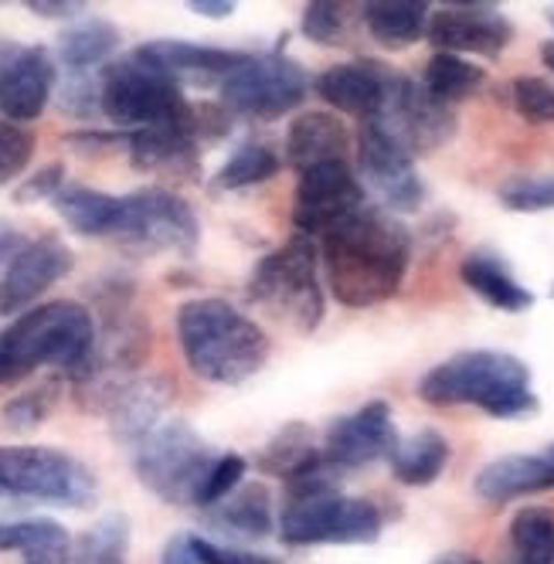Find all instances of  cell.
Listing matches in <instances>:
<instances>
[{"label": "cell", "instance_id": "3", "mask_svg": "<svg viewBox=\"0 0 554 564\" xmlns=\"http://www.w3.org/2000/svg\"><path fill=\"white\" fill-rule=\"evenodd\" d=\"M96 337L93 313L86 306L68 300L31 306L0 334V388L24 381L37 368H62L72 378H83Z\"/></svg>", "mask_w": 554, "mask_h": 564}, {"label": "cell", "instance_id": "38", "mask_svg": "<svg viewBox=\"0 0 554 564\" xmlns=\"http://www.w3.org/2000/svg\"><path fill=\"white\" fill-rule=\"evenodd\" d=\"M58 394H62V381L58 378L37 384V388L21 391L18 398H11L8 405H4V425L11 432H31V429H37L42 422H48V415L55 412Z\"/></svg>", "mask_w": 554, "mask_h": 564}, {"label": "cell", "instance_id": "31", "mask_svg": "<svg viewBox=\"0 0 554 564\" xmlns=\"http://www.w3.org/2000/svg\"><path fill=\"white\" fill-rule=\"evenodd\" d=\"M503 564H554V510L524 507L510 520Z\"/></svg>", "mask_w": 554, "mask_h": 564}, {"label": "cell", "instance_id": "19", "mask_svg": "<svg viewBox=\"0 0 554 564\" xmlns=\"http://www.w3.org/2000/svg\"><path fill=\"white\" fill-rule=\"evenodd\" d=\"M72 265V249L58 235L24 241V249L8 262V272L0 279V313H28V306L42 300L58 279H65Z\"/></svg>", "mask_w": 554, "mask_h": 564}, {"label": "cell", "instance_id": "28", "mask_svg": "<svg viewBox=\"0 0 554 564\" xmlns=\"http://www.w3.org/2000/svg\"><path fill=\"white\" fill-rule=\"evenodd\" d=\"M120 48V28L106 18H83L58 34V62L68 75H89Z\"/></svg>", "mask_w": 554, "mask_h": 564}, {"label": "cell", "instance_id": "47", "mask_svg": "<svg viewBox=\"0 0 554 564\" xmlns=\"http://www.w3.org/2000/svg\"><path fill=\"white\" fill-rule=\"evenodd\" d=\"M68 147L78 153H106L116 147L130 150V133H75V137H68Z\"/></svg>", "mask_w": 554, "mask_h": 564}, {"label": "cell", "instance_id": "18", "mask_svg": "<svg viewBox=\"0 0 554 564\" xmlns=\"http://www.w3.org/2000/svg\"><path fill=\"white\" fill-rule=\"evenodd\" d=\"M399 429L391 422V409L384 401H368L365 409L340 415L327 429L324 442V459L340 473V469H358L374 459H391V453L399 449Z\"/></svg>", "mask_w": 554, "mask_h": 564}, {"label": "cell", "instance_id": "21", "mask_svg": "<svg viewBox=\"0 0 554 564\" xmlns=\"http://www.w3.org/2000/svg\"><path fill=\"white\" fill-rule=\"evenodd\" d=\"M202 140H197V116L191 123L174 127H150L130 133V160L137 171L171 174L194 181L202 171Z\"/></svg>", "mask_w": 554, "mask_h": 564}, {"label": "cell", "instance_id": "13", "mask_svg": "<svg viewBox=\"0 0 554 564\" xmlns=\"http://www.w3.org/2000/svg\"><path fill=\"white\" fill-rule=\"evenodd\" d=\"M374 123L399 140L412 156L439 150L456 133L453 109L435 102L422 89V83H412V78H405V75L391 78V89L384 96L381 112L374 116Z\"/></svg>", "mask_w": 554, "mask_h": 564}, {"label": "cell", "instance_id": "48", "mask_svg": "<svg viewBox=\"0 0 554 564\" xmlns=\"http://www.w3.org/2000/svg\"><path fill=\"white\" fill-rule=\"evenodd\" d=\"M161 564H202V557H197V551H194L191 534L171 538L167 547H164V561H161Z\"/></svg>", "mask_w": 554, "mask_h": 564}, {"label": "cell", "instance_id": "35", "mask_svg": "<svg viewBox=\"0 0 554 564\" xmlns=\"http://www.w3.org/2000/svg\"><path fill=\"white\" fill-rule=\"evenodd\" d=\"M275 174H280V156H275L265 143L249 140L225 160V167L215 174V187L218 191H242V187L272 181Z\"/></svg>", "mask_w": 554, "mask_h": 564}, {"label": "cell", "instance_id": "15", "mask_svg": "<svg viewBox=\"0 0 554 564\" xmlns=\"http://www.w3.org/2000/svg\"><path fill=\"white\" fill-rule=\"evenodd\" d=\"M55 58L42 45H0V112L8 123H31L55 93Z\"/></svg>", "mask_w": 554, "mask_h": 564}, {"label": "cell", "instance_id": "26", "mask_svg": "<svg viewBox=\"0 0 554 564\" xmlns=\"http://www.w3.org/2000/svg\"><path fill=\"white\" fill-rule=\"evenodd\" d=\"M361 21L371 42L388 52H402L425 37L428 4L422 0H371V4H361Z\"/></svg>", "mask_w": 554, "mask_h": 564}, {"label": "cell", "instance_id": "23", "mask_svg": "<svg viewBox=\"0 0 554 564\" xmlns=\"http://www.w3.org/2000/svg\"><path fill=\"white\" fill-rule=\"evenodd\" d=\"M350 133L334 112H303L286 133V160L296 174L347 160Z\"/></svg>", "mask_w": 554, "mask_h": 564}, {"label": "cell", "instance_id": "44", "mask_svg": "<svg viewBox=\"0 0 554 564\" xmlns=\"http://www.w3.org/2000/svg\"><path fill=\"white\" fill-rule=\"evenodd\" d=\"M62 187H65V167L62 164H48L37 174H31L14 191V200H18V205H31V200H52Z\"/></svg>", "mask_w": 554, "mask_h": 564}, {"label": "cell", "instance_id": "50", "mask_svg": "<svg viewBox=\"0 0 554 564\" xmlns=\"http://www.w3.org/2000/svg\"><path fill=\"white\" fill-rule=\"evenodd\" d=\"M187 8L194 14H202V18L221 21V18H231L235 14V0H187Z\"/></svg>", "mask_w": 554, "mask_h": 564}, {"label": "cell", "instance_id": "52", "mask_svg": "<svg viewBox=\"0 0 554 564\" xmlns=\"http://www.w3.org/2000/svg\"><path fill=\"white\" fill-rule=\"evenodd\" d=\"M541 58H544V65L554 72V42H544V45H541Z\"/></svg>", "mask_w": 554, "mask_h": 564}, {"label": "cell", "instance_id": "37", "mask_svg": "<svg viewBox=\"0 0 554 564\" xmlns=\"http://www.w3.org/2000/svg\"><path fill=\"white\" fill-rule=\"evenodd\" d=\"M354 18H361V8L354 11V4H334V0H316L306 4L303 11V34L316 45L340 48L350 42Z\"/></svg>", "mask_w": 554, "mask_h": 564}, {"label": "cell", "instance_id": "5", "mask_svg": "<svg viewBox=\"0 0 554 564\" xmlns=\"http://www.w3.org/2000/svg\"><path fill=\"white\" fill-rule=\"evenodd\" d=\"M419 398L439 409L472 405L490 419H531L537 412L528 365L500 350H466L443 360L422 378Z\"/></svg>", "mask_w": 554, "mask_h": 564}, {"label": "cell", "instance_id": "20", "mask_svg": "<svg viewBox=\"0 0 554 564\" xmlns=\"http://www.w3.org/2000/svg\"><path fill=\"white\" fill-rule=\"evenodd\" d=\"M394 72H388L378 62L358 58V62H344L327 68L321 78L313 83L316 96H321L327 106H334L337 112L347 116H361V119H374L384 106V96L391 89Z\"/></svg>", "mask_w": 554, "mask_h": 564}, {"label": "cell", "instance_id": "10", "mask_svg": "<svg viewBox=\"0 0 554 564\" xmlns=\"http://www.w3.org/2000/svg\"><path fill=\"white\" fill-rule=\"evenodd\" d=\"M221 89V106L231 116H252V119H280L296 109L309 93V75L300 62L283 52L272 55H246Z\"/></svg>", "mask_w": 554, "mask_h": 564}, {"label": "cell", "instance_id": "32", "mask_svg": "<svg viewBox=\"0 0 554 564\" xmlns=\"http://www.w3.org/2000/svg\"><path fill=\"white\" fill-rule=\"evenodd\" d=\"M211 520L228 534H242V538H269L272 534V500L265 487L249 482V487L235 490L228 500H221L211 510Z\"/></svg>", "mask_w": 554, "mask_h": 564}, {"label": "cell", "instance_id": "43", "mask_svg": "<svg viewBox=\"0 0 554 564\" xmlns=\"http://www.w3.org/2000/svg\"><path fill=\"white\" fill-rule=\"evenodd\" d=\"M58 106L62 112H72V116H89L102 109V83H96L93 75H68Z\"/></svg>", "mask_w": 554, "mask_h": 564}, {"label": "cell", "instance_id": "22", "mask_svg": "<svg viewBox=\"0 0 554 564\" xmlns=\"http://www.w3.org/2000/svg\"><path fill=\"white\" fill-rule=\"evenodd\" d=\"M472 490L487 503H510L518 497L554 490V442L537 456H503L487 463L477 473Z\"/></svg>", "mask_w": 554, "mask_h": 564}, {"label": "cell", "instance_id": "2", "mask_svg": "<svg viewBox=\"0 0 554 564\" xmlns=\"http://www.w3.org/2000/svg\"><path fill=\"white\" fill-rule=\"evenodd\" d=\"M280 538L290 547L371 544L381 538V510L371 500L344 497L337 490V469L321 453L286 479Z\"/></svg>", "mask_w": 554, "mask_h": 564}, {"label": "cell", "instance_id": "54", "mask_svg": "<svg viewBox=\"0 0 554 564\" xmlns=\"http://www.w3.org/2000/svg\"><path fill=\"white\" fill-rule=\"evenodd\" d=\"M0 531H4V523H0Z\"/></svg>", "mask_w": 554, "mask_h": 564}, {"label": "cell", "instance_id": "51", "mask_svg": "<svg viewBox=\"0 0 554 564\" xmlns=\"http://www.w3.org/2000/svg\"><path fill=\"white\" fill-rule=\"evenodd\" d=\"M435 564H480V561L469 557V554H446V557H439Z\"/></svg>", "mask_w": 554, "mask_h": 564}, {"label": "cell", "instance_id": "8", "mask_svg": "<svg viewBox=\"0 0 554 564\" xmlns=\"http://www.w3.org/2000/svg\"><path fill=\"white\" fill-rule=\"evenodd\" d=\"M249 300L265 306L300 334H313L324 319V290L316 279V246L306 235H293L286 246L259 259L249 279Z\"/></svg>", "mask_w": 554, "mask_h": 564}, {"label": "cell", "instance_id": "46", "mask_svg": "<svg viewBox=\"0 0 554 564\" xmlns=\"http://www.w3.org/2000/svg\"><path fill=\"white\" fill-rule=\"evenodd\" d=\"M24 8L45 21H75L86 14L89 4H83V0H28Z\"/></svg>", "mask_w": 554, "mask_h": 564}, {"label": "cell", "instance_id": "30", "mask_svg": "<svg viewBox=\"0 0 554 564\" xmlns=\"http://www.w3.org/2000/svg\"><path fill=\"white\" fill-rule=\"evenodd\" d=\"M449 463V442L443 432L422 429L399 442V449L391 453V473L405 487H428L439 479V473Z\"/></svg>", "mask_w": 554, "mask_h": 564}, {"label": "cell", "instance_id": "1", "mask_svg": "<svg viewBox=\"0 0 554 564\" xmlns=\"http://www.w3.org/2000/svg\"><path fill=\"white\" fill-rule=\"evenodd\" d=\"M321 256L337 303L368 310L399 293L412 259V238L394 218L361 208L321 235Z\"/></svg>", "mask_w": 554, "mask_h": 564}, {"label": "cell", "instance_id": "34", "mask_svg": "<svg viewBox=\"0 0 554 564\" xmlns=\"http://www.w3.org/2000/svg\"><path fill=\"white\" fill-rule=\"evenodd\" d=\"M130 523L120 513H109L72 544L68 564H127Z\"/></svg>", "mask_w": 554, "mask_h": 564}, {"label": "cell", "instance_id": "40", "mask_svg": "<svg viewBox=\"0 0 554 564\" xmlns=\"http://www.w3.org/2000/svg\"><path fill=\"white\" fill-rule=\"evenodd\" d=\"M510 96L528 123H537V127L554 123V86H547L544 78H534V75L513 78Z\"/></svg>", "mask_w": 554, "mask_h": 564}, {"label": "cell", "instance_id": "39", "mask_svg": "<svg viewBox=\"0 0 554 564\" xmlns=\"http://www.w3.org/2000/svg\"><path fill=\"white\" fill-rule=\"evenodd\" d=\"M500 205L507 212L537 215L554 208V174L547 177H518L500 187Z\"/></svg>", "mask_w": 554, "mask_h": 564}, {"label": "cell", "instance_id": "33", "mask_svg": "<svg viewBox=\"0 0 554 564\" xmlns=\"http://www.w3.org/2000/svg\"><path fill=\"white\" fill-rule=\"evenodd\" d=\"M484 83H487V72L480 65L463 62L459 55H446V52H435L422 75V89L443 106L469 99Z\"/></svg>", "mask_w": 554, "mask_h": 564}, {"label": "cell", "instance_id": "4", "mask_svg": "<svg viewBox=\"0 0 554 564\" xmlns=\"http://www.w3.org/2000/svg\"><path fill=\"white\" fill-rule=\"evenodd\" d=\"M177 340L187 368L211 384H242L262 371L269 337L256 319L225 300H191L177 313Z\"/></svg>", "mask_w": 554, "mask_h": 564}, {"label": "cell", "instance_id": "9", "mask_svg": "<svg viewBox=\"0 0 554 564\" xmlns=\"http://www.w3.org/2000/svg\"><path fill=\"white\" fill-rule=\"evenodd\" d=\"M0 490L65 510H89L99 497V482L86 463L62 449L4 446L0 449Z\"/></svg>", "mask_w": 554, "mask_h": 564}, {"label": "cell", "instance_id": "55", "mask_svg": "<svg viewBox=\"0 0 554 564\" xmlns=\"http://www.w3.org/2000/svg\"><path fill=\"white\" fill-rule=\"evenodd\" d=\"M551 296H554V286H551Z\"/></svg>", "mask_w": 554, "mask_h": 564}, {"label": "cell", "instance_id": "17", "mask_svg": "<svg viewBox=\"0 0 554 564\" xmlns=\"http://www.w3.org/2000/svg\"><path fill=\"white\" fill-rule=\"evenodd\" d=\"M428 42L446 55H487L497 58L513 37L510 21L497 4H449L428 14Z\"/></svg>", "mask_w": 554, "mask_h": 564}, {"label": "cell", "instance_id": "45", "mask_svg": "<svg viewBox=\"0 0 554 564\" xmlns=\"http://www.w3.org/2000/svg\"><path fill=\"white\" fill-rule=\"evenodd\" d=\"M194 551L202 557V564H283L280 557H269V554H252V551H239V547H225L205 538H194Z\"/></svg>", "mask_w": 554, "mask_h": 564}, {"label": "cell", "instance_id": "41", "mask_svg": "<svg viewBox=\"0 0 554 564\" xmlns=\"http://www.w3.org/2000/svg\"><path fill=\"white\" fill-rule=\"evenodd\" d=\"M34 153V137L18 123H0V187L11 184Z\"/></svg>", "mask_w": 554, "mask_h": 564}, {"label": "cell", "instance_id": "56", "mask_svg": "<svg viewBox=\"0 0 554 564\" xmlns=\"http://www.w3.org/2000/svg\"><path fill=\"white\" fill-rule=\"evenodd\" d=\"M0 494H4V490H0Z\"/></svg>", "mask_w": 554, "mask_h": 564}, {"label": "cell", "instance_id": "29", "mask_svg": "<svg viewBox=\"0 0 554 564\" xmlns=\"http://www.w3.org/2000/svg\"><path fill=\"white\" fill-rule=\"evenodd\" d=\"M0 551H18L24 564H68L72 541L62 523L48 517H31V520L4 523Z\"/></svg>", "mask_w": 554, "mask_h": 564}, {"label": "cell", "instance_id": "12", "mask_svg": "<svg viewBox=\"0 0 554 564\" xmlns=\"http://www.w3.org/2000/svg\"><path fill=\"white\" fill-rule=\"evenodd\" d=\"M358 167L371 194L394 215H412L425 205V184L415 174V156L384 133L374 119H365L358 133Z\"/></svg>", "mask_w": 554, "mask_h": 564}, {"label": "cell", "instance_id": "49", "mask_svg": "<svg viewBox=\"0 0 554 564\" xmlns=\"http://www.w3.org/2000/svg\"><path fill=\"white\" fill-rule=\"evenodd\" d=\"M24 249V235L11 225V221H4L0 218V262H8V259H14L18 252Z\"/></svg>", "mask_w": 554, "mask_h": 564}, {"label": "cell", "instance_id": "42", "mask_svg": "<svg viewBox=\"0 0 554 564\" xmlns=\"http://www.w3.org/2000/svg\"><path fill=\"white\" fill-rule=\"evenodd\" d=\"M242 476H246V459L242 456H235V453L218 456V463H215V469H211V476L205 482L202 503H197V507H218L221 500H228L235 490H239Z\"/></svg>", "mask_w": 554, "mask_h": 564}, {"label": "cell", "instance_id": "53", "mask_svg": "<svg viewBox=\"0 0 554 564\" xmlns=\"http://www.w3.org/2000/svg\"><path fill=\"white\" fill-rule=\"evenodd\" d=\"M551 24H554V11H551Z\"/></svg>", "mask_w": 554, "mask_h": 564}, {"label": "cell", "instance_id": "6", "mask_svg": "<svg viewBox=\"0 0 554 564\" xmlns=\"http://www.w3.org/2000/svg\"><path fill=\"white\" fill-rule=\"evenodd\" d=\"M102 112L116 127L150 130L191 123L194 106L184 99L177 78L146 55V48H133L127 58L109 62L102 68Z\"/></svg>", "mask_w": 554, "mask_h": 564}, {"label": "cell", "instance_id": "11", "mask_svg": "<svg viewBox=\"0 0 554 564\" xmlns=\"http://www.w3.org/2000/svg\"><path fill=\"white\" fill-rule=\"evenodd\" d=\"M130 249L140 252H181L191 256L197 249V218L184 197L164 187H146L123 197V225L116 235Z\"/></svg>", "mask_w": 554, "mask_h": 564}, {"label": "cell", "instance_id": "27", "mask_svg": "<svg viewBox=\"0 0 554 564\" xmlns=\"http://www.w3.org/2000/svg\"><path fill=\"white\" fill-rule=\"evenodd\" d=\"M459 275L466 286L477 293L480 300H487L493 310H503V313H524L534 306V293L524 290L513 272L493 256V252H472L463 265H459Z\"/></svg>", "mask_w": 554, "mask_h": 564}, {"label": "cell", "instance_id": "14", "mask_svg": "<svg viewBox=\"0 0 554 564\" xmlns=\"http://www.w3.org/2000/svg\"><path fill=\"white\" fill-rule=\"evenodd\" d=\"M361 208H365V187L347 167V160L300 174L296 208H293V225L300 228V235L321 238L327 228L358 215Z\"/></svg>", "mask_w": 554, "mask_h": 564}, {"label": "cell", "instance_id": "36", "mask_svg": "<svg viewBox=\"0 0 554 564\" xmlns=\"http://www.w3.org/2000/svg\"><path fill=\"white\" fill-rule=\"evenodd\" d=\"M321 456V449H316V438L313 432L303 425V422H293L286 425L280 435H275L269 446L259 453V466L269 473V476H283L290 479L293 473H300L309 459Z\"/></svg>", "mask_w": 554, "mask_h": 564}, {"label": "cell", "instance_id": "25", "mask_svg": "<svg viewBox=\"0 0 554 564\" xmlns=\"http://www.w3.org/2000/svg\"><path fill=\"white\" fill-rule=\"evenodd\" d=\"M150 58L161 62L177 83H225V78L242 65V52H225L208 45H191V42H150L143 45Z\"/></svg>", "mask_w": 554, "mask_h": 564}, {"label": "cell", "instance_id": "16", "mask_svg": "<svg viewBox=\"0 0 554 564\" xmlns=\"http://www.w3.org/2000/svg\"><path fill=\"white\" fill-rule=\"evenodd\" d=\"M83 401L109 415L116 438L137 446V442H143L156 425H161V412L167 409L171 391L164 381L130 375V378L109 381L99 388H86Z\"/></svg>", "mask_w": 554, "mask_h": 564}, {"label": "cell", "instance_id": "7", "mask_svg": "<svg viewBox=\"0 0 554 564\" xmlns=\"http://www.w3.org/2000/svg\"><path fill=\"white\" fill-rule=\"evenodd\" d=\"M137 476L164 503H202L205 482L218 463V453L184 419L161 422L143 442H137Z\"/></svg>", "mask_w": 554, "mask_h": 564}, {"label": "cell", "instance_id": "24", "mask_svg": "<svg viewBox=\"0 0 554 564\" xmlns=\"http://www.w3.org/2000/svg\"><path fill=\"white\" fill-rule=\"evenodd\" d=\"M52 208L75 235L86 238H116L123 225V197L86 184H65L52 197Z\"/></svg>", "mask_w": 554, "mask_h": 564}]
</instances>
